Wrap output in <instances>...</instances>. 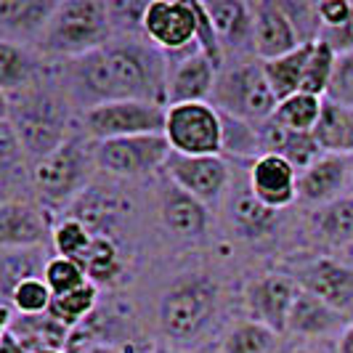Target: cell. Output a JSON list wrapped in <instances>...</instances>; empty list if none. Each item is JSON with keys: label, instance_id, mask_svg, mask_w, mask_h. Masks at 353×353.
Returning a JSON list of instances; mask_svg holds the SVG:
<instances>
[{"label": "cell", "instance_id": "obj_1", "mask_svg": "<svg viewBox=\"0 0 353 353\" xmlns=\"http://www.w3.org/2000/svg\"><path fill=\"white\" fill-rule=\"evenodd\" d=\"M70 90L83 112L109 101H154L168 106V56L149 40L123 37L70 64Z\"/></svg>", "mask_w": 353, "mask_h": 353}, {"label": "cell", "instance_id": "obj_2", "mask_svg": "<svg viewBox=\"0 0 353 353\" xmlns=\"http://www.w3.org/2000/svg\"><path fill=\"white\" fill-rule=\"evenodd\" d=\"M112 11L101 0H64L59 3L35 48L46 56L80 59L90 51L104 48L112 40Z\"/></svg>", "mask_w": 353, "mask_h": 353}, {"label": "cell", "instance_id": "obj_3", "mask_svg": "<svg viewBox=\"0 0 353 353\" xmlns=\"http://www.w3.org/2000/svg\"><path fill=\"white\" fill-rule=\"evenodd\" d=\"M218 290L202 274H186L170 284L159 301V332L168 343H192L210 327Z\"/></svg>", "mask_w": 353, "mask_h": 353}, {"label": "cell", "instance_id": "obj_4", "mask_svg": "<svg viewBox=\"0 0 353 353\" xmlns=\"http://www.w3.org/2000/svg\"><path fill=\"white\" fill-rule=\"evenodd\" d=\"M3 101H6L3 117L14 125L27 157L37 162L56 152L61 143L70 141L67 112L51 96L37 90H24L17 96H3Z\"/></svg>", "mask_w": 353, "mask_h": 353}, {"label": "cell", "instance_id": "obj_5", "mask_svg": "<svg viewBox=\"0 0 353 353\" xmlns=\"http://www.w3.org/2000/svg\"><path fill=\"white\" fill-rule=\"evenodd\" d=\"M93 168H99L96 154H93V143L88 146L80 139H70L48 157L37 159L30 178H32V186L43 202L72 205L88 192Z\"/></svg>", "mask_w": 353, "mask_h": 353}, {"label": "cell", "instance_id": "obj_6", "mask_svg": "<svg viewBox=\"0 0 353 353\" xmlns=\"http://www.w3.org/2000/svg\"><path fill=\"white\" fill-rule=\"evenodd\" d=\"M212 104L223 114L239 117L245 123L263 125L274 117L279 99L265 80L263 61L236 64L218 74V83L212 90Z\"/></svg>", "mask_w": 353, "mask_h": 353}, {"label": "cell", "instance_id": "obj_7", "mask_svg": "<svg viewBox=\"0 0 353 353\" xmlns=\"http://www.w3.org/2000/svg\"><path fill=\"white\" fill-rule=\"evenodd\" d=\"M165 139L176 154L223 157V114L210 101L168 106Z\"/></svg>", "mask_w": 353, "mask_h": 353}, {"label": "cell", "instance_id": "obj_8", "mask_svg": "<svg viewBox=\"0 0 353 353\" xmlns=\"http://www.w3.org/2000/svg\"><path fill=\"white\" fill-rule=\"evenodd\" d=\"M168 106L154 101H109L83 112V128L90 143L165 133Z\"/></svg>", "mask_w": 353, "mask_h": 353}, {"label": "cell", "instance_id": "obj_9", "mask_svg": "<svg viewBox=\"0 0 353 353\" xmlns=\"http://www.w3.org/2000/svg\"><path fill=\"white\" fill-rule=\"evenodd\" d=\"M93 154H96L99 170H104L109 176L143 178L165 168L173 149L165 139V133H149V136H130V139L93 143Z\"/></svg>", "mask_w": 353, "mask_h": 353}, {"label": "cell", "instance_id": "obj_10", "mask_svg": "<svg viewBox=\"0 0 353 353\" xmlns=\"http://www.w3.org/2000/svg\"><path fill=\"white\" fill-rule=\"evenodd\" d=\"M199 14L196 3L186 0H152L141 19L143 40H149L165 56H178L196 46Z\"/></svg>", "mask_w": 353, "mask_h": 353}, {"label": "cell", "instance_id": "obj_11", "mask_svg": "<svg viewBox=\"0 0 353 353\" xmlns=\"http://www.w3.org/2000/svg\"><path fill=\"white\" fill-rule=\"evenodd\" d=\"M298 295H301L298 279L287 274H263L245 287V305L252 321H261L274 332L284 335Z\"/></svg>", "mask_w": 353, "mask_h": 353}, {"label": "cell", "instance_id": "obj_12", "mask_svg": "<svg viewBox=\"0 0 353 353\" xmlns=\"http://www.w3.org/2000/svg\"><path fill=\"white\" fill-rule=\"evenodd\" d=\"M165 170L173 186L183 189L202 205L218 202L231 181L226 157H186L173 152Z\"/></svg>", "mask_w": 353, "mask_h": 353}, {"label": "cell", "instance_id": "obj_13", "mask_svg": "<svg viewBox=\"0 0 353 353\" xmlns=\"http://www.w3.org/2000/svg\"><path fill=\"white\" fill-rule=\"evenodd\" d=\"M168 64H170L168 106L210 101L221 72L205 53L199 51V46L178 53V56H168Z\"/></svg>", "mask_w": 353, "mask_h": 353}, {"label": "cell", "instance_id": "obj_14", "mask_svg": "<svg viewBox=\"0 0 353 353\" xmlns=\"http://www.w3.org/2000/svg\"><path fill=\"white\" fill-rule=\"evenodd\" d=\"M353 173V154H321L298 176V199L324 208L348 194Z\"/></svg>", "mask_w": 353, "mask_h": 353}, {"label": "cell", "instance_id": "obj_15", "mask_svg": "<svg viewBox=\"0 0 353 353\" xmlns=\"http://www.w3.org/2000/svg\"><path fill=\"white\" fill-rule=\"evenodd\" d=\"M298 284L353 324V268L348 263L316 258L301 268Z\"/></svg>", "mask_w": 353, "mask_h": 353}, {"label": "cell", "instance_id": "obj_16", "mask_svg": "<svg viewBox=\"0 0 353 353\" xmlns=\"http://www.w3.org/2000/svg\"><path fill=\"white\" fill-rule=\"evenodd\" d=\"M250 6H252V21H255L252 51L258 61H274L301 48L303 43L295 32V24L290 21L279 0H255Z\"/></svg>", "mask_w": 353, "mask_h": 353}, {"label": "cell", "instance_id": "obj_17", "mask_svg": "<svg viewBox=\"0 0 353 353\" xmlns=\"http://www.w3.org/2000/svg\"><path fill=\"white\" fill-rule=\"evenodd\" d=\"M298 170L279 154L258 157L248 170V186L258 202L279 212L298 199Z\"/></svg>", "mask_w": 353, "mask_h": 353}, {"label": "cell", "instance_id": "obj_18", "mask_svg": "<svg viewBox=\"0 0 353 353\" xmlns=\"http://www.w3.org/2000/svg\"><path fill=\"white\" fill-rule=\"evenodd\" d=\"M53 231L46 215L24 199L6 196L0 205V248H48Z\"/></svg>", "mask_w": 353, "mask_h": 353}, {"label": "cell", "instance_id": "obj_19", "mask_svg": "<svg viewBox=\"0 0 353 353\" xmlns=\"http://www.w3.org/2000/svg\"><path fill=\"white\" fill-rule=\"evenodd\" d=\"M56 8V0H0V40L19 46L37 43Z\"/></svg>", "mask_w": 353, "mask_h": 353}, {"label": "cell", "instance_id": "obj_20", "mask_svg": "<svg viewBox=\"0 0 353 353\" xmlns=\"http://www.w3.org/2000/svg\"><path fill=\"white\" fill-rule=\"evenodd\" d=\"M205 8H208V17L212 19L215 32L221 37L223 53L252 51L255 21H252V6L250 3H242V0H212V3H205Z\"/></svg>", "mask_w": 353, "mask_h": 353}, {"label": "cell", "instance_id": "obj_21", "mask_svg": "<svg viewBox=\"0 0 353 353\" xmlns=\"http://www.w3.org/2000/svg\"><path fill=\"white\" fill-rule=\"evenodd\" d=\"M351 327V321L337 314L335 308H330L324 301H319L316 295L305 292L301 287V295L292 305L287 332L295 337H332L343 335Z\"/></svg>", "mask_w": 353, "mask_h": 353}, {"label": "cell", "instance_id": "obj_22", "mask_svg": "<svg viewBox=\"0 0 353 353\" xmlns=\"http://www.w3.org/2000/svg\"><path fill=\"white\" fill-rule=\"evenodd\" d=\"M159 218L165 229L181 239H196L208 229V205L186 194L173 183H168L159 196Z\"/></svg>", "mask_w": 353, "mask_h": 353}, {"label": "cell", "instance_id": "obj_23", "mask_svg": "<svg viewBox=\"0 0 353 353\" xmlns=\"http://www.w3.org/2000/svg\"><path fill=\"white\" fill-rule=\"evenodd\" d=\"M3 327L11 330L14 335L30 348L32 353L53 348V351H67L72 340V330L56 321L51 314L43 316H19L8 305H3Z\"/></svg>", "mask_w": 353, "mask_h": 353}, {"label": "cell", "instance_id": "obj_24", "mask_svg": "<svg viewBox=\"0 0 353 353\" xmlns=\"http://www.w3.org/2000/svg\"><path fill=\"white\" fill-rule=\"evenodd\" d=\"M53 255H48V248H11L3 250L0 255V292L3 303L14 295L21 282L43 279L46 265Z\"/></svg>", "mask_w": 353, "mask_h": 353}, {"label": "cell", "instance_id": "obj_25", "mask_svg": "<svg viewBox=\"0 0 353 353\" xmlns=\"http://www.w3.org/2000/svg\"><path fill=\"white\" fill-rule=\"evenodd\" d=\"M314 231L321 242H327L330 248H348L353 245V196L345 194L316 208L314 212Z\"/></svg>", "mask_w": 353, "mask_h": 353}, {"label": "cell", "instance_id": "obj_26", "mask_svg": "<svg viewBox=\"0 0 353 353\" xmlns=\"http://www.w3.org/2000/svg\"><path fill=\"white\" fill-rule=\"evenodd\" d=\"M35 59L19 43L0 40V90L3 96H17L32 85Z\"/></svg>", "mask_w": 353, "mask_h": 353}, {"label": "cell", "instance_id": "obj_27", "mask_svg": "<svg viewBox=\"0 0 353 353\" xmlns=\"http://www.w3.org/2000/svg\"><path fill=\"white\" fill-rule=\"evenodd\" d=\"M279 348L282 335L252 319L234 324L221 343V353H274Z\"/></svg>", "mask_w": 353, "mask_h": 353}, {"label": "cell", "instance_id": "obj_28", "mask_svg": "<svg viewBox=\"0 0 353 353\" xmlns=\"http://www.w3.org/2000/svg\"><path fill=\"white\" fill-rule=\"evenodd\" d=\"M305 61H308V46H301L298 51L279 56L274 61H263V72L268 85L274 90V96L284 101L295 93H301L303 72H305Z\"/></svg>", "mask_w": 353, "mask_h": 353}, {"label": "cell", "instance_id": "obj_29", "mask_svg": "<svg viewBox=\"0 0 353 353\" xmlns=\"http://www.w3.org/2000/svg\"><path fill=\"white\" fill-rule=\"evenodd\" d=\"M348 136H351V109L324 99V109L314 130V139L327 154H348Z\"/></svg>", "mask_w": 353, "mask_h": 353}, {"label": "cell", "instance_id": "obj_30", "mask_svg": "<svg viewBox=\"0 0 353 353\" xmlns=\"http://www.w3.org/2000/svg\"><path fill=\"white\" fill-rule=\"evenodd\" d=\"M324 109V99L319 96H308V93H295L290 99L279 101L274 120L282 125L284 130L292 133H314Z\"/></svg>", "mask_w": 353, "mask_h": 353}, {"label": "cell", "instance_id": "obj_31", "mask_svg": "<svg viewBox=\"0 0 353 353\" xmlns=\"http://www.w3.org/2000/svg\"><path fill=\"white\" fill-rule=\"evenodd\" d=\"M335 64H337V53L332 51L327 43H321V40L311 43V46H308L305 72H303L301 93L327 99L330 85H332V77H335Z\"/></svg>", "mask_w": 353, "mask_h": 353}, {"label": "cell", "instance_id": "obj_32", "mask_svg": "<svg viewBox=\"0 0 353 353\" xmlns=\"http://www.w3.org/2000/svg\"><path fill=\"white\" fill-rule=\"evenodd\" d=\"M96 305H99V284L88 282L83 284V287H77V290H72V292H67V295L53 298L48 314L74 332L96 311Z\"/></svg>", "mask_w": 353, "mask_h": 353}, {"label": "cell", "instance_id": "obj_33", "mask_svg": "<svg viewBox=\"0 0 353 353\" xmlns=\"http://www.w3.org/2000/svg\"><path fill=\"white\" fill-rule=\"evenodd\" d=\"M80 265L85 268V274L93 284H109L123 274L120 250L114 245V239L106 234H96V242L88 250V255L80 261Z\"/></svg>", "mask_w": 353, "mask_h": 353}, {"label": "cell", "instance_id": "obj_34", "mask_svg": "<svg viewBox=\"0 0 353 353\" xmlns=\"http://www.w3.org/2000/svg\"><path fill=\"white\" fill-rule=\"evenodd\" d=\"M223 154L239 159H252V162L258 157H263L261 128L252 123H245L239 117L223 114Z\"/></svg>", "mask_w": 353, "mask_h": 353}, {"label": "cell", "instance_id": "obj_35", "mask_svg": "<svg viewBox=\"0 0 353 353\" xmlns=\"http://www.w3.org/2000/svg\"><path fill=\"white\" fill-rule=\"evenodd\" d=\"M93 242H96V231L88 229L83 221H77L72 215L53 226L51 248L61 258H72L80 263L88 255V250L93 248Z\"/></svg>", "mask_w": 353, "mask_h": 353}, {"label": "cell", "instance_id": "obj_36", "mask_svg": "<svg viewBox=\"0 0 353 353\" xmlns=\"http://www.w3.org/2000/svg\"><path fill=\"white\" fill-rule=\"evenodd\" d=\"M53 292L51 287L46 284V279H30V282H21L14 290V295L3 305H8L14 314L19 316H43L51 311Z\"/></svg>", "mask_w": 353, "mask_h": 353}, {"label": "cell", "instance_id": "obj_37", "mask_svg": "<svg viewBox=\"0 0 353 353\" xmlns=\"http://www.w3.org/2000/svg\"><path fill=\"white\" fill-rule=\"evenodd\" d=\"M231 215H234V221H236V226L245 231V234H263L271 223H274V218H276V212L268 210L263 202H258L255 194L250 192V186H245L236 199L231 202Z\"/></svg>", "mask_w": 353, "mask_h": 353}, {"label": "cell", "instance_id": "obj_38", "mask_svg": "<svg viewBox=\"0 0 353 353\" xmlns=\"http://www.w3.org/2000/svg\"><path fill=\"white\" fill-rule=\"evenodd\" d=\"M43 279L51 287L53 298L67 295L72 290H77V287H83V284L90 282L83 265L77 263V261H72V258H61V255H53L51 261H48Z\"/></svg>", "mask_w": 353, "mask_h": 353}, {"label": "cell", "instance_id": "obj_39", "mask_svg": "<svg viewBox=\"0 0 353 353\" xmlns=\"http://www.w3.org/2000/svg\"><path fill=\"white\" fill-rule=\"evenodd\" d=\"M282 3V8L287 11L290 21L295 24V32L301 37L303 46H311L321 37V19H319V3H305V0H290V3Z\"/></svg>", "mask_w": 353, "mask_h": 353}, {"label": "cell", "instance_id": "obj_40", "mask_svg": "<svg viewBox=\"0 0 353 353\" xmlns=\"http://www.w3.org/2000/svg\"><path fill=\"white\" fill-rule=\"evenodd\" d=\"M327 99L340 106H345V109H353V53L337 56L335 77H332Z\"/></svg>", "mask_w": 353, "mask_h": 353}, {"label": "cell", "instance_id": "obj_41", "mask_svg": "<svg viewBox=\"0 0 353 353\" xmlns=\"http://www.w3.org/2000/svg\"><path fill=\"white\" fill-rule=\"evenodd\" d=\"M353 11L351 0H321L319 3V19H321V32L343 27Z\"/></svg>", "mask_w": 353, "mask_h": 353}, {"label": "cell", "instance_id": "obj_42", "mask_svg": "<svg viewBox=\"0 0 353 353\" xmlns=\"http://www.w3.org/2000/svg\"><path fill=\"white\" fill-rule=\"evenodd\" d=\"M321 43H327L337 56H343V53H353V11L348 21L343 24V27H337V30H324L321 37H319Z\"/></svg>", "mask_w": 353, "mask_h": 353}, {"label": "cell", "instance_id": "obj_43", "mask_svg": "<svg viewBox=\"0 0 353 353\" xmlns=\"http://www.w3.org/2000/svg\"><path fill=\"white\" fill-rule=\"evenodd\" d=\"M67 353H123L117 345H109V343H99V340H74L72 335L70 345H67Z\"/></svg>", "mask_w": 353, "mask_h": 353}, {"label": "cell", "instance_id": "obj_44", "mask_svg": "<svg viewBox=\"0 0 353 353\" xmlns=\"http://www.w3.org/2000/svg\"><path fill=\"white\" fill-rule=\"evenodd\" d=\"M0 353H32L11 330H0Z\"/></svg>", "mask_w": 353, "mask_h": 353}, {"label": "cell", "instance_id": "obj_45", "mask_svg": "<svg viewBox=\"0 0 353 353\" xmlns=\"http://www.w3.org/2000/svg\"><path fill=\"white\" fill-rule=\"evenodd\" d=\"M337 353H353V324L337 340Z\"/></svg>", "mask_w": 353, "mask_h": 353}, {"label": "cell", "instance_id": "obj_46", "mask_svg": "<svg viewBox=\"0 0 353 353\" xmlns=\"http://www.w3.org/2000/svg\"><path fill=\"white\" fill-rule=\"evenodd\" d=\"M194 353H221V345H205V348H199Z\"/></svg>", "mask_w": 353, "mask_h": 353}, {"label": "cell", "instance_id": "obj_47", "mask_svg": "<svg viewBox=\"0 0 353 353\" xmlns=\"http://www.w3.org/2000/svg\"><path fill=\"white\" fill-rule=\"evenodd\" d=\"M348 154H353V109H351V136H348Z\"/></svg>", "mask_w": 353, "mask_h": 353}, {"label": "cell", "instance_id": "obj_48", "mask_svg": "<svg viewBox=\"0 0 353 353\" xmlns=\"http://www.w3.org/2000/svg\"><path fill=\"white\" fill-rule=\"evenodd\" d=\"M290 353H316V351H314V348H305V345H303V348H292Z\"/></svg>", "mask_w": 353, "mask_h": 353}, {"label": "cell", "instance_id": "obj_49", "mask_svg": "<svg viewBox=\"0 0 353 353\" xmlns=\"http://www.w3.org/2000/svg\"><path fill=\"white\" fill-rule=\"evenodd\" d=\"M37 353H67V351H53V348H46V351H37Z\"/></svg>", "mask_w": 353, "mask_h": 353}, {"label": "cell", "instance_id": "obj_50", "mask_svg": "<svg viewBox=\"0 0 353 353\" xmlns=\"http://www.w3.org/2000/svg\"><path fill=\"white\" fill-rule=\"evenodd\" d=\"M348 194L353 196V173H351V189H348Z\"/></svg>", "mask_w": 353, "mask_h": 353}, {"label": "cell", "instance_id": "obj_51", "mask_svg": "<svg viewBox=\"0 0 353 353\" xmlns=\"http://www.w3.org/2000/svg\"><path fill=\"white\" fill-rule=\"evenodd\" d=\"M168 353H183V351H168Z\"/></svg>", "mask_w": 353, "mask_h": 353}, {"label": "cell", "instance_id": "obj_52", "mask_svg": "<svg viewBox=\"0 0 353 353\" xmlns=\"http://www.w3.org/2000/svg\"><path fill=\"white\" fill-rule=\"evenodd\" d=\"M351 252H353V245H351Z\"/></svg>", "mask_w": 353, "mask_h": 353}]
</instances>
